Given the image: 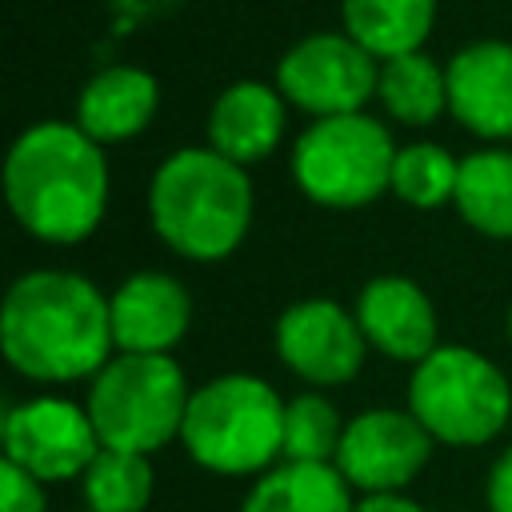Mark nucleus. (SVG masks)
<instances>
[{
    "label": "nucleus",
    "mask_w": 512,
    "mask_h": 512,
    "mask_svg": "<svg viewBox=\"0 0 512 512\" xmlns=\"http://www.w3.org/2000/svg\"><path fill=\"white\" fill-rule=\"evenodd\" d=\"M0 348L4 360L36 384L96 376L116 352L108 296L80 272H24L0 304Z\"/></svg>",
    "instance_id": "f257e3e1"
},
{
    "label": "nucleus",
    "mask_w": 512,
    "mask_h": 512,
    "mask_svg": "<svg viewBox=\"0 0 512 512\" xmlns=\"http://www.w3.org/2000/svg\"><path fill=\"white\" fill-rule=\"evenodd\" d=\"M4 200L32 240L56 248L88 240L108 208L104 148L64 120L24 128L4 156Z\"/></svg>",
    "instance_id": "f03ea898"
},
{
    "label": "nucleus",
    "mask_w": 512,
    "mask_h": 512,
    "mask_svg": "<svg viewBox=\"0 0 512 512\" xmlns=\"http://www.w3.org/2000/svg\"><path fill=\"white\" fill-rule=\"evenodd\" d=\"M252 180L220 152L180 148L148 180L152 232L184 260H224L252 228Z\"/></svg>",
    "instance_id": "7ed1b4c3"
},
{
    "label": "nucleus",
    "mask_w": 512,
    "mask_h": 512,
    "mask_svg": "<svg viewBox=\"0 0 512 512\" xmlns=\"http://www.w3.org/2000/svg\"><path fill=\"white\" fill-rule=\"evenodd\" d=\"M284 396L248 372L192 388L180 444L216 476H260L284 456Z\"/></svg>",
    "instance_id": "20e7f679"
},
{
    "label": "nucleus",
    "mask_w": 512,
    "mask_h": 512,
    "mask_svg": "<svg viewBox=\"0 0 512 512\" xmlns=\"http://www.w3.org/2000/svg\"><path fill=\"white\" fill-rule=\"evenodd\" d=\"M192 388L172 356L116 352L88 384V416L104 448L152 456L180 440Z\"/></svg>",
    "instance_id": "39448f33"
},
{
    "label": "nucleus",
    "mask_w": 512,
    "mask_h": 512,
    "mask_svg": "<svg viewBox=\"0 0 512 512\" xmlns=\"http://www.w3.org/2000/svg\"><path fill=\"white\" fill-rule=\"evenodd\" d=\"M408 412L436 444L480 448L512 424V388L476 348L440 344L412 368Z\"/></svg>",
    "instance_id": "423d86ee"
},
{
    "label": "nucleus",
    "mask_w": 512,
    "mask_h": 512,
    "mask_svg": "<svg viewBox=\"0 0 512 512\" xmlns=\"http://www.w3.org/2000/svg\"><path fill=\"white\" fill-rule=\"evenodd\" d=\"M396 144L384 120L368 112L312 120L292 144V180L296 188L332 212L368 208L392 192Z\"/></svg>",
    "instance_id": "0eeeda50"
},
{
    "label": "nucleus",
    "mask_w": 512,
    "mask_h": 512,
    "mask_svg": "<svg viewBox=\"0 0 512 512\" xmlns=\"http://www.w3.org/2000/svg\"><path fill=\"white\" fill-rule=\"evenodd\" d=\"M376 80L380 60L360 48L344 28L312 32L276 60L280 96L312 120L364 112V104L376 100Z\"/></svg>",
    "instance_id": "6e6552de"
},
{
    "label": "nucleus",
    "mask_w": 512,
    "mask_h": 512,
    "mask_svg": "<svg viewBox=\"0 0 512 512\" xmlns=\"http://www.w3.org/2000/svg\"><path fill=\"white\" fill-rule=\"evenodd\" d=\"M0 444L4 460L20 464L40 484L84 476V468L104 448L88 408L64 396H32L24 404H12L0 424Z\"/></svg>",
    "instance_id": "1a4fd4ad"
},
{
    "label": "nucleus",
    "mask_w": 512,
    "mask_h": 512,
    "mask_svg": "<svg viewBox=\"0 0 512 512\" xmlns=\"http://www.w3.org/2000/svg\"><path fill=\"white\" fill-rule=\"evenodd\" d=\"M272 344L280 364L316 388L348 384L364 368V352H368L356 312H348L332 296H308L288 304L276 316Z\"/></svg>",
    "instance_id": "9d476101"
},
{
    "label": "nucleus",
    "mask_w": 512,
    "mask_h": 512,
    "mask_svg": "<svg viewBox=\"0 0 512 512\" xmlns=\"http://www.w3.org/2000/svg\"><path fill=\"white\" fill-rule=\"evenodd\" d=\"M432 444L436 440L408 408H368L344 424L332 464L364 496L404 492L424 472Z\"/></svg>",
    "instance_id": "9b49d317"
},
{
    "label": "nucleus",
    "mask_w": 512,
    "mask_h": 512,
    "mask_svg": "<svg viewBox=\"0 0 512 512\" xmlns=\"http://www.w3.org/2000/svg\"><path fill=\"white\" fill-rule=\"evenodd\" d=\"M108 316L116 352L172 356L192 324V296L176 276L144 268L108 296Z\"/></svg>",
    "instance_id": "f8f14e48"
},
{
    "label": "nucleus",
    "mask_w": 512,
    "mask_h": 512,
    "mask_svg": "<svg viewBox=\"0 0 512 512\" xmlns=\"http://www.w3.org/2000/svg\"><path fill=\"white\" fill-rule=\"evenodd\" d=\"M356 324L368 340V348H376L388 360H404V364H420L424 356H432L440 344V324H436V308L428 300V292L408 280V276H372L356 304Z\"/></svg>",
    "instance_id": "ddd939ff"
},
{
    "label": "nucleus",
    "mask_w": 512,
    "mask_h": 512,
    "mask_svg": "<svg viewBox=\"0 0 512 512\" xmlns=\"http://www.w3.org/2000/svg\"><path fill=\"white\" fill-rule=\"evenodd\" d=\"M444 72L456 124L480 140H512V40H472Z\"/></svg>",
    "instance_id": "4468645a"
},
{
    "label": "nucleus",
    "mask_w": 512,
    "mask_h": 512,
    "mask_svg": "<svg viewBox=\"0 0 512 512\" xmlns=\"http://www.w3.org/2000/svg\"><path fill=\"white\" fill-rule=\"evenodd\" d=\"M284 128H288V100L280 96L276 84H260V80L228 84L212 100L204 124L208 148L240 168L268 160L280 148Z\"/></svg>",
    "instance_id": "2eb2a0df"
},
{
    "label": "nucleus",
    "mask_w": 512,
    "mask_h": 512,
    "mask_svg": "<svg viewBox=\"0 0 512 512\" xmlns=\"http://www.w3.org/2000/svg\"><path fill=\"white\" fill-rule=\"evenodd\" d=\"M160 108V84L148 68L108 64L88 76L76 96V128L104 144H124L140 136Z\"/></svg>",
    "instance_id": "dca6fc26"
},
{
    "label": "nucleus",
    "mask_w": 512,
    "mask_h": 512,
    "mask_svg": "<svg viewBox=\"0 0 512 512\" xmlns=\"http://www.w3.org/2000/svg\"><path fill=\"white\" fill-rule=\"evenodd\" d=\"M352 484L336 464L280 460L256 476L240 512H352Z\"/></svg>",
    "instance_id": "f3484780"
},
{
    "label": "nucleus",
    "mask_w": 512,
    "mask_h": 512,
    "mask_svg": "<svg viewBox=\"0 0 512 512\" xmlns=\"http://www.w3.org/2000/svg\"><path fill=\"white\" fill-rule=\"evenodd\" d=\"M340 24L376 60H392L424 48L436 0H340Z\"/></svg>",
    "instance_id": "a211bd4d"
},
{
    "label": "nucleus",
    "mask_w": 512,
    "mask_h": 512,
    "mask_svg": "<svg viewBox=\"0 0 512 512\" xmlns=\"http://www.w3.org/2000/svg\"><path fill=\"white\" fill-rule=\"evenodd\" d=\"M460 220L492 240H512V152L480 148L460 160L452 196Z\"/></svg>",
    "instance_id": "6ab92c4d"
},
{
    "label": "nucleus",
    "mask_w": 512,
    "mask_h": 512,
    "mask_svg": "<svg viewBox=\"0 0 512 512\" xmlns=\"http://www.w3.org/2000/svg\"><path fill=\"white\" fill-rule=\"evenodd\" d=\"M376 100L392 120L424 128L440 120V112L448 108V72L424 52L380 60Z\"/></svg>",
    "instance_id": "aec40b11"
},
{
    "label": "nucleus",
    "mask_w": 512,
    "mask_h": 512,
    "mask_svg": "<svg viewBox=\"0 0 512 512\" xmlns=\"http://www.w3.org/2000/svg\"><path fill=\"white\" fill-rule=\"evenodd\" d=\"M152 488H156L152 460L120 448H100L80 476L88 512H144L152 500Z\"/></svg>",
    "instance_id": "412c9836"
},
{
    "label": "nucleus",
    "mask_w": 512,
    "mask_h": 512,
    "mask_svg": "<svg viewBox=\"0 0 512 512\" xmlns=\"http://www.w3.org/2000/svg\"><path fill=\"white\" fill-rule=\"evenodd\" d=\"M456 180H460V160L432 144H404L396 148V164H392V196H400L408 208L432 212L440 204H448L456 196Z\"/></svg>",
    "instance_id": "4be33fe9"
},
{
    "label": "nucleus",
    "mask_w": 512,
    "mask_h": 512,
    "mask_svg": "<svg viewBox=\"0 0 512 512\" xmlns=\"http://www.w3.org/2000/svg\"><path fill=\"white\" fill-rule=\"evenodd\" d=\"M344 436V420L320 392H300L284 404V456L304 464H332Z\"/></svg>",
    "instance_id": "5701e85b"
},
{
    "label": "nucleus",
    "mask_w": 512,
    "mask_h": 512,
    "mask_svg": "<svg viewBox=\"0 0 512 512\" xmlns=\"http://www.w3.org/2000/svg\"><path fill=\"white\" fill-rule=\"evenodd\" d=\"M0 512H48L44 484L12 460L0 464Z\"/></svg>",
    "instance_id": "b1692460"
},
{
    "label": "nucleus",
    "mask_w": 512,
    "mask_h": 512,
    "mask_svg": "<svg viewBox=\"0 0 512 512\" xmlns=\"http://www.w3.org/2000/svg\"><path fill=\"white\" fill-rule=\"evenodd\" d=\"M488 508L492 512H512V448L488 472Z\"/></svg>",
    "instance_id": "393cba45"
},
{
    "label": "nucleus",
    "mask_w": 512,
    "mask_h": 512,
    "mask_svg": "<svg viewBox=\"0 0 512 512\" xmlns=\"http://www.w3.org/2000/svg\"><path fill=\"white\" fill-rule=\"evenodd\" d=\"M352 512H424V508L404 492H372V496H360Z\"/></svg>",
    "instance_id": "a878e982"
},
{
    "label": "nucleus",
    "mask_w": 512,
    "mask_h": 512,
    "mask_svg": "<svg viewBox=\"0 0 512 512\" xmlns=\"http://www.w3.org/2000/svg\"><path fill=\"white\" fill-rule=\"evenodd\" d=\"M508 340H512V308H508Z\"/></svg>",
    "instance_id": "bb28decb"
},
{
    "label": "nucleus",
    "mask_w": 512,
    "mask_h": 512,
    "mask_svg": "<svg viewBox=\"0 0 512 512\" xmlns=\"http://www.w3.org/2000/svg\"><path fill=\"white\" fill-rule=\"evenodd\" d=\"M84 512H88V508H84Z\"/></svg>",
    "instance_id": "cd10ccee"
}]
</instances>
